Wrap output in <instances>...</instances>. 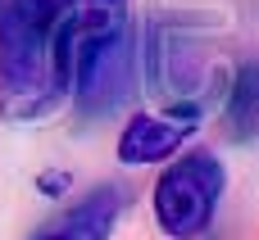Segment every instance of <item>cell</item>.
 <instances>
[{
  "instance_id": "obj_4",
  "label": "cell",
  "mask_w": 259,
  "mask_h": 240,
  "mask_svg": "<svg viewBox=\"0 0 259 240\" xmlns=\"http://www.w3.org/2000/svg\"><path fill=\"white\" fill-rule=\"evenodd\" d=\"M196 118H155V113H132V123L118 136V163L127 168H146V163H164L187 136H191Z\"/></svg>"
},
{
  "instance_id": "obj_5",
  "label": "cell",
  "mask_w": 259,
  "mask_h": 240,
  "mask_svg": "<svg viewBox=\"0 0 259 240\" xmlns=\"http://www.w3.org/2000/svg\"><path fill=\"white\" fill-rule=\"evenodd\" d=\"M118 213H123V191L100 186L77 209H68L59 222H50L46 231H36V236H27V240H109Z\"/></svg>"
},
{
  "instance_id": "obj_3",
  "label": "cell",
  "mask_w": 259,
  "mask_h": 240,
  "mask_svg": "<svg viewBox=\"0 0 259 240\" xmlns=\"http://www.w3.org/2000/svg\"><path fill=\"white\" fill-rule=\"evenodd\" d=\"M132 91V36L96 41L73 50V100L87 118H100L118 109Z\"/></svg>"
},
{
  "instance_id": "obj_6",
  "label": "cell",
  "mask_w": 259,
  "mask_h": 240,
  "mask_svg": "<svg viewBox=\"0 0 259 240\" xmlns=\"http://www.w3.org/2000/svg\"><path fill=\"white\" fill-rule=\"evenodd\" d=\"M118 36H132L127 0H73V50Z\"/></svg>"
},
{
  "instance_id": "obj_7",
  "label": "cell",
  "mask_w": 259,
  "mask_h": 240,
  "mask_svg": "<svg viewBox=\"0 0 259 240\" xmlns=\"http://www.w3.org/2000/svg\"><path fill=\"white\" fill-rule=\"evenodd\" d=\"M228 127L241 141H250L259 132V64L237 68V82H232V95H228Z\"/></svg>"
},
{
  "instance_id": "obj_2",
  "label": "cell",
  "mask_w": 259,
  "mask_h": 240,
  "mask_svg": "<svg viewBox=\"0 0 259 240\" xmlns=\"http://www.w3.org/2000/svg\"><path fill=\"white\" fill-rule=\"evenodd\" d=\"M223 163L209 150H191L178 163H168V172L155 182V222L173 240H196L209 231L214 209L223 200Z\"/></svg>"
},
{
  "instance_id": "obj_1",
  "label": "cell",
  "mask_w": 259,
  "mask_h": 240,
  "mask_svg": "<svg viewBox=\"0 0 259 240\" xmlns=\"http://www.w3.org/2000/svg\"><path fill=\"white\" fill-rule=\"evenodd\" d=\"M73 91V0H0V113L36 123Z\"/></svg>"
}]
</instances>
